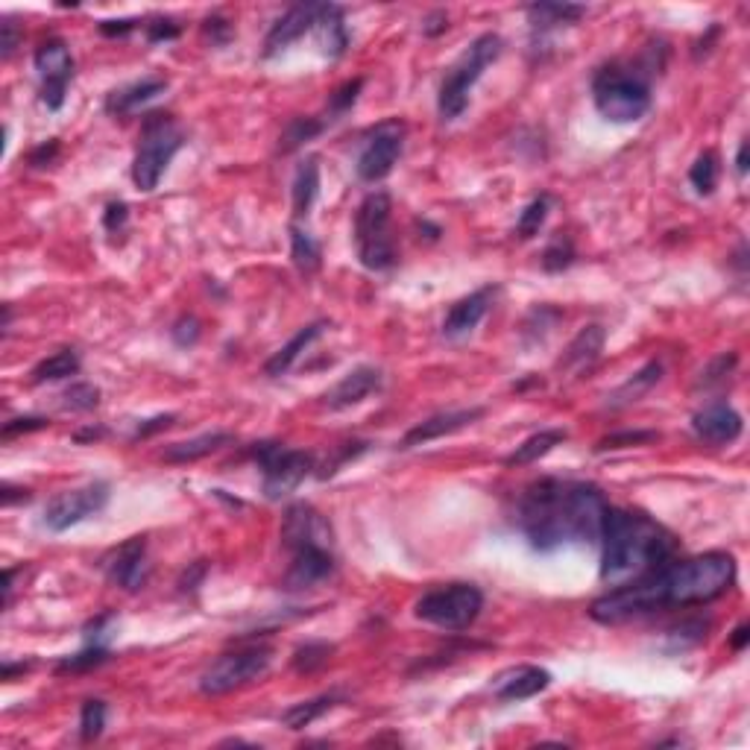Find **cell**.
<instances>
[{
	"mask_svg": "<svg viewBox=\"0 0 750 750\" xmlns=\"http://www.w3.org/2000/svg\"><path fill=\"white\" fill-rule=\"evenodd\" d=\"M736 584V560L727 551H707L686 560H668L660 569L613 586L607 595L595 598L589 616L598 625H625L630 619L651 616L668 607H692L721 598Z\"/></svg>",
	"mask_w": 750,
	"mask_h": 750,
	"instance_id": "obj_1",
	"label": "cell"
},
{
	"mask_svg": "<svg viewBox=\"0 0 750 750\" xmlns=\"http://www.w3.org/2000/svg\"><path fill=\"white\" fill-rule=\"evenodd\" d=\"M607 507L595 484L542 478L519 499V528L531 548L548 554L569 542L598 540Z\"/></svg>",
	"mask_w": 750,
	"mask_h": 750,
	"instance_id": "obj_2",
	"label": "cell"
},
{
	"mask_svg": "<svg viewBox=\"0 0 750 750\" xmlns=\"http://www.w3.org/2000/svg\"><path fill=\"white\" fill-rule=\"evenodd\" d=\"M601 581L622 586L660 569L677 551V537L645 513L607 507L601 525Z\"/></svg>",
	"mask_w": 750,
	"mask_h": 750,
	"instance_id": "obj_3",
	"label": "cell"
},
{
	"mask_svg": "<svg viewBox=\"0 0 750 750\" xmlns=\"http://www.w3.org/2000/svg\"><path fill=\"white\" fill-rule=\"evenodd\" d=\"M592 100L610 124H633L651 109V85L633 65L610 62L592 77Z\"/></svg>",
	"mask_w": 750,
	"mask_h": 750,
	"instance_id": "obj_4",
	"label": "cell"
},
{
	"mask_svg": "<svg viewBox=\"0 0 750 750\" xmlns=\"http://www.w3.org/2000/svg\"><path fill=\"white\" fill-rule=\"evenodd\" d=\"M185 144V132L176 124L167 112H150L141 124V135H138V150L132 159V182L138 191H156L162 176H165L167 165L173 162V156L182 150Z\"/></svg>",
	"mask_w": 750,
	"mask_h": 750,
	"instance_id": "obj_5",
	"label": "cell"
},
{
	"mask_svg": "<svg viewBox=\"0 0 750 750\" xmlns=\"http://www.w3.org/2000/svg\"><path fill=\"white\" fill-rule=\"evenodd\" d=\"M393 200L384 191H373L355 211V250L367 270L384 273L396 264V241L390 229Z\"/></svg>",
	"mask_w": 750,
	"mask_h": 750,
	"instance_id": "obj_6",
	"label": "cell"
},
{
	"mask_svg": "<svg viewBox=\"0 0 750 750\" xmlns=\"http://www.w3.org/2000/svg\"><path fill=\"white\" fill-rule=\"evenodd\" d=\"M501 47L504 44L496 33H484L469 44L466 53L449 68V74L440 83V97H437V109H440L443 121H455L466 112L472 85L478 83L484 77V71L499 59Z\"/></svg>",
	"mask_w": 750,
	"mask_h": 750,
	"instance_id": "obj_7",
	"label": "cell"
},
{
	"mask_svg": "<svg viewBox=\"0 0 750 750\" xmlns=\"http://www.w3.org/2000/svg\"><path fill=\"white\" fill-rule=\"evenodd\" d=\"M484 610V592L475 584H449L431 589L414 604V616L443 630H466Z\"/></svg>",
	"mask_w": 750,
	"mask_h": 750,
	"instance_id": "obj_8",
	"label": "cell"
},
{
	"mask_svg": "<svg viewBox=\"0 0 750 750\" xmlns=\"http://www.w3.org/2000/svg\"><path fill=\"white\" fill-rule=\"evenodd\" d=\"M270 663H273L270 645H244V648L226 651L203 671L200 692L203 695H229L235 689H244V686L255 683L258 677H264Z\"/></svg>",
	"mask_w": 750,
	"mask_h": 750,
	"instance_id": "obj_9",
	"label": "cell"
},
{
	"mask_svg": "<svg viewBox=\"0 0 750 750\" xmlns=\"http://www.w3.org/2000/svg\"><path fill=\"white\" fill-rule=\"evenodd\" d=\"M252 458L261 469V484H264V496L270 501L285 499L293 490L311 475L314 469V458L308 452L299 449H285L282 443H255Z\"/></svg>",
	"mask_w": 750,
	"mask_h": 750,
	"instance_id": "obj_10",
	"label": "cell"
},
{
	"mask_svg": "<svg viewBox=\"0 0 750 750\" xmlns=\"http://www.w3.org/2000/svg\"><path fill=\"white\" fill-rule=\"evenodd\" d=\"M109 496H112V487L106 481H91L85 487L59 493L44 507V525L53 534H62V531L85 522L88 516H97L109 504Z\"/></svg>",
	"mask_w": 750,
	"mask_h": 750,
	"instance_id": "obj_11",
	"label": "cell"
},
{
	"mask_svg": "<svg viewBox=\"0 0 750 750\" xmlns=\"http://www.w3.org/2000/svg\"><path fill=\"white\" fill-rule=\"evenodd\" d=\"M402 147H405V124H399V121L378 124L364 138V147L358 156V176L370 185L387 179L402 156Z\"/></svg>",
	"mask_w": 750,
	"mask_h": 750,
	"instance_id": "obj_12",
	"label": "cell"
},
{
	"mask_svg": "<svg viewBox=\"0 0 750 750\" xmlns=\"http://www.w3.org/2000/svg\"><path fill=\"white\" fill-rule=\"evenodd\" d=\"M36 71L42 80V103L50 112H59L74 80V56L62 39H47L36 50Z\"/></svg>",
	"mask_w": 750,
	"mask_h": 750,
	"instance_id": "obj_13",
	"label": "cell"
},
{
	"mask_svg": "<svg viewBox=\"0 0 750 750\" xmlns=\"http://www.w3.org/2000/svg\"><path fill=\"white\" fill-rule=\"evenodd\" d=\"M103 572L115 586L126 592H138L147 584L150 566H147V540L144 537H129L118 548H112L103 557Z\"/></svg>",
	"mask_w": 750,
	"mask_h": 750,
	"instance_id": "obj_14",
	"label": "cell"
},
{
	"mask_svg": "<svg viewBox=\"0 0 750 750\" xmlns=\"http://www.w3.org/2000/svg\"><path fill=\"white\" fill-rule=\"evenodd\" d=\"M291 554V569L285 575L288 589H311V586L323 584L326 578H332L334 554L329 540L299 542L293 545Z\"/></svg>",
	"mask_w": 750,
	"mask_h": 750,
	"instance_id": "obj_15",
	"label": "cell"
},
{
	"mask_svg": "<svg viewBox=\"0 0 750 750\" xmlns=\"http://www.w3.org/2000/svg\"><path fill=\"white\" fill-rule=\"evenodd\" d=\"M692 431L698 440H704L709 446H727L742 437L745 419L727 402H712L692 417Z\"/></svg>",
	"mask_w": 750,
	"mask_h": 750,
	"instance_id": "obj_16",
	"label": "cell"
},
{
	"mask_svg": "<svg viewBox=\"0 0 750 750\" xmlns=\"http://www.w3.org/2000/svg\"><path fill=\"white\" fill-rule=\"evenodd\" d=\"M317 12H320V3H296L291 6L267 33L264 39V59H273L279 56L285 47H291L293 42H299L305 33L314 30V21H317Z\"/></svg>",
	"mask_w": 750,
	"mask_h": 750,
	"instance_id": "obj_17",
	"label": "cell"
},
{
	"mask_svg": "<svg viewBox=\"0 0 750 750\" xmlns=\"http://www.w3.org/2000/svg\"><path fill=\"white\" fill-rule=\"evenodd\" d=\"M481 417H484V408H463V411L434 414V417L422 419L419 425H414V428L402 437L399 449H417V446H425V443H431V440L452 437V434H458L463 428L475 425Z\"/></svg>",
	"mask_w": 750,
	"mask_h": 750,
	"instance_id": "obj_18",
	"label": "cell"
},
{
	"mask_svg": "<svg viewBox=\"0 0 750 750\" xmlns=\"http://www.w3.org/2000/svg\"><path fill=\"white\" fill-rule=\"evenodd\" d=\"M551 686V674L540 666H510L499 671L490 683L499 701H528Z\"/></svg>",
	"mask_w": 750,
	"mask_h": 750,
	"instance_id": "obj_19",
	"label": "cell"
},
{
	"mask_svg": "<svg viewBox=\"0 0 750 750\" xmlns=\"http://www.w3.org/2000/svg\"><path fill=\"white\" fill-rule=\"evenodd\" d=\"M493 299H496V288H481V291L469 293V296L458 299V302L449 308L446 320H443V337H449V340H463V337H469V334L478 329V323L487 317Z\"/></svg>",
	"mask_w": 750,
	"mask_h": 750,
	"instance_id": "obj_20",
	"label": "cell"
},
{
	"mask_svg": "<svg viewBox=\"0 0 750 750\" xmlns=\"http://www.w3.org/2000/svg\"><path fill=\"white\" fill-rule=\"evenodd\" d=\"M375 390H381V370L375 367H355L352 373H346L332 390L323 396L329 411H346L352 405H361L367 396H373Z\"/></svg>",
	"mask_w": 750,
	"mask_h": 750,
	"instance_id": "obj_21",
	"label": "cell"
},
{
	"mask_svg": "<svg viewBox=\"0 0 750 750\" xmlns=\"http://www.w3.org/2000/svg\"><path fill=\"white\" fill-rule=\"evenodd\" d=\"M311 540H332V528L326 525V519L305 501H296L288 507L285 522H282V542L285 548H293L299 542Z\"/></svg>",
	"mask_w": 750,
	"mask_h": 750,
	"instance_id": "obj_22",
	"label": "cell"
},
{
	"mask_svg": "<svg viewBox=\"0 0 750 750\" xmlns=\"http://www.w3.org/2000/svg\"><path fill=\"white\" fill-rule=\"evenodd\" d=\"M165 91H167V80H162V77H147V80H138V83L124 85V88L112 91V94L106 97V112H109V115H118V118H124V115H135V112H141L147 103H153L156 97H162Z\"/></svg>",
	"mask_w": 750,
	"mask_h": 750,
	"instance_id": "obj_23",
	"label": "cell"
},
{
	"mask_svg": "<svg viewBox=\"0 0 750 750\" xmlns=\"http://www.w3.org/2000/svg\"><path fill=\"white\" fill-rule=\"evenodd\" d=\"M314 33H317V42L323 47V53L329 59H340L349 47V33H346V24H343V9L340 6H332V3H320V12H317V21H314Z\"/></svg>",
	"mask_w": 750,
	"mask_h": 750,
	"instance_id": "obj_24",
	"label": "cell"
},
{
	"mask_svg": "<svg viewBox=\"0 0 750 750\" xmlns=\"http://www.w3.org/2000/svg\"><path fill=\"white\" fill-rule=\"evenodd\" d=\"M604 340H607V332L601 329V326H586L581 332L575 334V340L566 346V352H563V358L557 361V367L560 370H586L589 364H595L598 361V355H601V349H604Z\"/></svg>",
	"mask_w": 750,
	"mask_h": 750,
	"instance_id": "obj_25",
	"label": "cell"
},
{
	"mask_svg": "<svg viewBox=\"0 0 750 750\" xmlns=\"http://www.w3.org/2000/svg\"><path fill=\"white\" fill-rule=\"evenodd\" d=\"M235 443V437L229 431H209V434H200V437H191V440H179V443H170L162 458L167 463H194L200 458H209L217 449Z\"/></svg>",
	"mask_w": 750,
	"mask_h": 750,
	"instance_id": "obj_26",
	"label": "cell"
},
{
	"mask_svg": "<svg viewBox=\"0 0 750 750\" xmlns=\"http://www.w3.org/2000/svg\"><path fill=\"white\" fill-rule=\"evenodd\" d=\"M326 329H329V323H323V320H320V323H308V326H302V329L293 334L291 340H288V343H285V346H282V349H279V352H276V355L264 364V373L270 375V378H279V375L288 373L293 364H296V358H299V355H302V352H305V349H308L317 337H323Z\"/></svg>",
	"mask_w": 750,
	"mask_h": 750,
	"instance_id": "obj_27",
	"label": "cell"
},
{
	"mask_svg": "<svg viewBox=\"0 0 750 750\" xmlns=\"http://www.w3.org/2000/svg\"><path fill=\"white\" fill-rule=\"evenodd\" d=\"M560 443H566V431H560V428H545V431H537V434H531L522 446H516L504 463L507 466H528V463H537L540 458H545L548 452H554Z\"/></svg>",
	"mask_w": 750,
	"mask_h": 750,
	"instance_id": "obj_28",
	"label": "cell"
},
{
	"mask_svg": "<svg viewBox=\"0 0 750 750\" xmlns=\"http://www.w3.org/2000/svg\"><path fill=\"white\" fill-rule=\"evenodd\" d=\"M317 194H320V162L305 159L302 165L296 167V176H293V214L299 220L308 217Z\"/></svg>",
	"mask_w": 750,
	"mask_h": 750,
	"instance_id": "obj_29",
	"label": "cell"
},
{
	"mask_svg": "<svg viewBox=\"0 0 750 750\" xmlns=\"http://www.w3.org/2000/svg\"><path fill=\"white\" fill-rule=\"evenodd\" d=\"M663 378V364L660 361H648L639 373L633 375V378H627L625 384L619 387V390H613V396H610V408H625L630 402H639L657 381Z\"/></svg>",
	"mask_w": 750,
	"mask_h": 750,
	"instance_id": "obj_30",
	"label": "cell"
},
{
	"mask_svg": "<svg viewBox=\"0 0 750 750\" xmlns=\"http://www.w3.org/2000/svg\"><path fill=\"white\" fill-rule=\"evenodd\" d=\"M83 361H80V352L77 349H59L53 355H47L44 361H39L33 367V384H47V381H62V378H71V375L80 373Z\"/></svg>",
	"mask_w": 750,
	"mask_h": 750,
	"instance_id": "obj_31",
	"label": "cell"
},
{
	"mask_svg": "<svg viewBox=\"0 0 750 750\" xmlns=\"http://www.w3.org/2000/svg\"><path fill=\"white\" fill-rule=\"evenodd\" d=\"M340 704V695H320V698H311V701H302V704H293L291 709H285L282 712V724L288 727V730H305V727H311L317 718H323L326 712H332L334 707Z\"/></svg>",
	"mask_w": 750,
	"mask_h": 750,
	"instance_id": "obj_32",
	"label": "cell"
},
{
	"mask_svg": "<svg viewBox=\"0 0 750 750\" xmlns=\"http://www.w3.org/2000/svg\"><path fill=\"white\" fill-rule=\"evenodd\" d=\"M528 15L534 21V27H566V24H575L578 18L586 15V6H575V3H534L528 6Z\"/></svg>",
	"mask_w": 750,
	"mask_h": 750,
	"instance_id": "obj_33",
	"label": "cell"
},
{
	"mask_svg": "<svg viewBox=\"0 0 750 750\" xmlns=\"http://www.w3.org/2000/svg\"><path fill=\"white\" fill-rule=\"evenodd\" d=\"M291 258L293 264L299 267V273H317L320 264H323V250L320 244L299 226H291Z\"/></svg>",
	"mask_w": 750,
	"mask_h": 750,
	"instance_id": "obj_34",
	"label": "cell"
},
{
	"mask_svg": "<svg viewBox=\"0 0 750 750\" xmlns=\"http://www.w3.org/2000/svg\"><path fill=\"white\" fill-rule=\"evenodd\" d=\"M718 176H721V162L712 150L701 153L695 159V165L689 167V182H692L695 194H701V197H709L718 188Z\"/></svg>",
	"mask_w": 750,
	"mask_h": 750,
	"instance_id": "obj_35",
	"label": "cell"
},
{
	"mask_svg": "<svg viewBox=\"0 0 750 750\" xmlns=\"http://www.w3.org/2000/svg\"><path fill=\"white\" fill-rule=\"evenodd\" d=\"M332 654L334 645H329V642H305V645H299V648L293 651V671H299V674H314V671H320V668L332 660Z\"/></svg>",
	"mask_w": 750,
	"mask_h": 750,
	"instance_id": "obj_36",
	"label": "cell"
},
{
	"mask_svg": "<svg viewBox=\"0 0 750 750\" xmlns=\"http://www.w3.org/2000/svg\"><path fill=\"white\" fill-rule=\"evenodd\" d=\"M103 663H109V648L100 645V642H88L80 654L59 660V663H56V671H59V674H68V671H71V674H80V671L100 668Z\"/></svg>",
	"mask_w": 750,
	"mask_h": 750,
	"instance_id": "obj_37",
	"label": "cell"
},
{
	"mask_svg": "<svg viewBox=\"0 0 750 750\" xmlns=\"http://www.w3.org/2000/svg\"><path fill=\"white\" fill-rule=\"evenodd\" d=\"M548 211H551V197L548 194H540L537 200H531L525 211L519 214V223H516V235L522 241H531L534 235H540V229L548 220Z\"/></svg>",
	"mask_w": 750,
	"mask_h": 750,
	"instance_id": "obj_38",
	"label": "cell"
},
{
	"mask_svg": "<svg viewBox=\"0 0 750 750\" xmlns=\"http://www.w3.org/2000/svg\"><path fill=\"white\" fill-rule=\"evenodd\" d=\"M106 715H109L106 701H100V698H88L85 701L83 709H80V736H83V742H94V739L103 736Z\"/></svg>",
	"mask_w": 750,
	"mask_h": 750,
	"instance_id": "obj_39",
	"label": "cell"
},
{
	"mask_svg": "<svg viewBox=\"0 0 750 750\" xmlns=\"http://www.w3.org/2000/svg\"><path fill=\"white\" fill-rule=\"evenodd\" d=\"M323 129H326V121H320V118H293L288 129H285V135H282V150L285 153L299 150L302 144H308L311 138H317Z\"/></svg>",
	"mask_w": 750,
	"mask_h": 750,
	"instance_id": "obj_40",
	"label": "cell"
},
{
	"mask_svg": "<svg viewBox=\"0 0 750 750\" xmlns=\"http://www.w3.org/2000/svg\"><path fill=\"white\" fill-rule=\"evenodd\" d=\"M575 264V244L563 235H554L551 244L542 252V270L548 273H563Z\"/></svg>",
	"mask_w": 750,
	"mask_h": 750,
	"instance_id": "obj_41",
	"label": "cell"
},
{
	"mask_svg": "<svg viewBox=\"0 0 750 750\" xmlns=\"http://www.w3.org/2000/svg\"><path fill=\"white\" fill-rule=\"evenodd\" d=\"M100 405V390L88 381H77L62 393V408L68 411H94Z\"/></svg>",
	"mask_w": 750,
	"mask_h": 750,
	"instance_id": "obj_42",
	"label": "cell"
},
{
	"mask_svg": "<svg viewBox=\"0 0 750 750\" xmlns=\"http://www.w3.org/2000/svg\"><path fill=\"white\" fill-rule=\"evenodd\" d=\"M361 88H364V80H349V83H343L337 91H334L332 97H329V124L337 121L340 115H346V112L355 106V100H358Z\"/></svg>",
	"mask_w": 750,
	"mask_h": 750,
	"instance_id": "obj_43",
	"label": "cell"
},
{
	"mask_svg": "<svg viewBox=\"0 0 750 750\" xmlns=\"http://www.w3.org/2000/svg\"><path fill=\"white\" fill-rule=\"evenodd\" d=\"M660 434L657 431H622V434H610L598 443V452L604 449H625V446H642V443H651L657 440Z\"/></svg>",
	"mask_w": 750,
	"mask_h": 750,
	"instance_id": "obj_44",
	"label": "cell"
},
{
	"mask_svg": "<svg viewBox=\"0 0 750 750\" xmlns=\"http://www.w3.org/2000/svg\"><path fill=\"white\" fill-rule=\"evenodd\" d=\"M170 337H173V343L182 346V349L194 346V343L200 340V320H197V317H179V320L173 323V329H170Z\"/></svg>",
	"mask_w": 750,
	"mask_h": 750,
	"instance_id": "obj_45",
	"label": "cell"
},
{
	"mask_svg": "<svg viewBox=\"0 0 750 750\" xmlns=\"http://www.w3.org/2000/svg\"><path fill=\"white\" fill-rule=\"evenodd\" d=\"M126 223H129V206L126 203H109L106 211H103V226H106V232H112V235H121L126 229Z\"/></svg>",
	"mask_w": 750,
	"mask_h": 750,
	"instance_id": "obj_46",
	"label": "cell"
},
{
	"mask_svg": "<svg viewBox=\"0 0 750 750\" xmlns=\"http://www.w3.org/2000/svg\"><path fill=\"white\" fill-rule=\"evenodd\" d=\"M50 422L42 417H18V419H9L6 425H3V437L6 440H12V437H18V434H30V431H42V428H47Z\"/></svg>",
	"mask_w": 750,
	"mask_h": 750,
	"instance_id": "obj_47",
	"label": "cell"
},
{
	"mask_svg": "<svg viewBox=\"0 0 750 750\" xmlns=\"http://www.w3.org/2000/svg\"><path fill=\"white\" fill-rule=\"evenodd\" d=\"M736 367V355H721L709 364L707 370L701 373V384H715V381H724V375L733 373Z\"/></svg>",
	"mask_w": 750,
	"mask_h": 750,
	"instance_id": "obj_48",
	"label": "cell"
},
{
	"mask_svg": "<svg viewBox=\"0 0 750 750\" xmlns=\"http://www.w3.org/2000/svg\"><path fill=\"white\" fill-rule=\"evenodd\" d=\"M179 36V27L173 24V21H153V24H147V39L153 44L159 42H170V39H176Z\"/></svg>",
	"mask_w": 750,
	"mask_h": 750,
	"instance_id": "obj_49",
	"label": "cell"
},
{
	"mask_svg": "<svg viewBox=\"0 0 750 750\" xmlns=\"http://www.w3.org/2000/svg\"><path fill=\"white\" fill-rule=\"evenodd\" d=\"M173 414H159V417L147 419V422H141L138 428H135V434H132V440H144V437H153L156 431H165L167 425L173 422Z\"/></svg>",
	"mask_w": 750,
	"mask_h": 750,
	"instance_id": "obj_50",
	"label": "cell"
},
{
	"mask_svg": "<svg viewBox=\"0 0 750 750\" xmlns=\"http://www.w3.org/2000/svg\"><path fill=\"white\" fill-rule=\"evenodd\" d=\"M15 47H18V27L6 18V21L0 24V56L9 59V56L15 53Z\"/></svg>",
	"mask_w": 750,
	"mask_h": 750,
	"instance_id": "obj_51",
	"label": "cell"
},
{
	"mask_svg": "<svg viewBox=\"0 0 750 750\" xmlns=\"http://www.w3.org/2000/svg\"><path fill=\"white\" fill-rule=\"evenodd\" d=\"M206 36H211V42L214 44H223L229 36H232V27H229V21L226 18H220V15H214L206 21Z\"/></svg>",
	"mask_w": 750,
	"mask_h": 750,
	"instance_id": "obj_52",
	"label": "cell"
},
{
	"mask_svg": "<svg viewBox=\"0 0 750 750\" xmlns=\"http://www.w3.org/2000/svg\"><path fill=\"white\" fill-rule=\"evenodd\" d=\"M56 153H59V141H56V138H50L47 144H42V147H36V150L30 153V165H33V167L50 165V162L56 159Z\"/></svg>",
	"mask_w": 750,
	"mask_h": 750,
	"instance_id": "obj_53",
	"label": "cell"
},
{
	"mask_svg": "<svg viewBox=\"0 0 750 750\" xmlns=\"http://www.w3.org/2000/svg\"><path fill=\"white\" fill-rule=\"evenodd\" d=\"M135 24H138V21H103V24H100V33H103V36H126V33L135 30Z\"/></svg>",
	"mask_w": 750,
	"mask_h": 750,
	"instance_id": "obj_54",
	"label": "cell"
},
{
	"mask_svg": "<svg viewBox=\"0 0 750 750\" xmlns=\"http://www.w3.org/2000/svg\"><path fill=\"white\" fill-rule=\"evenodd\" d=\"M0 499H3V507H9V504H15V501L30 499V490H24V487H12V484H3Z\"/></svg>",
	"mask_w": 750,
	"mask_h": 750,
	"instance_id": "obj_55",
	"label": "cell"
},
{
	"mask_svg": "<svg viewBox=\"0 0 750 750\" xmlns=\"http://www.w3.org/2000/svg\"><path fill=\"white\" fill-rule=\"evenodd\" d=\"M446 27H449V18H446L443 12H434V15L425 21V27H422V30H425V36H440Z\"/></svg>",
	"mask_w": 750,
	"mask_h": 750,
	"instance_id": "obj_56",
	"label": "cell"
},
{
	"mask_svg": "<svg viewBox=\"0 0 750 750\" xmlns=\"http://www.w3.org/2000/svg\"><path fill=\"white\" fill-rule=\"evenodd\" d=\"M748 639H750V627L748 625H739V627H736V630H733V639H730L733 651H745Z\"/></svg>",
	"mask_w": 750,
	"mask_h": 750,
	"instance_id": "obj_57",
	"label": "cell"
},
{
	"mask_svg": "<svg viewBox=\"0 0 750 750\" xmlns=\"http://www.w3.org/2000/svg\"><path fill=\"white\" fill-rule=\"evenodd\" d=\"M736 173H739V176L748 173V141L739 144V153H736Z\"/></svg>",
	"mask_w": 750,
	"mask_h": 750,
	"instance_id": "obj_58",
	"label": "cell"
}]
</instances>
